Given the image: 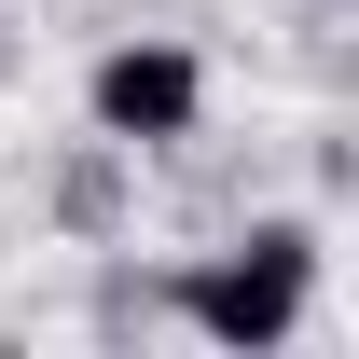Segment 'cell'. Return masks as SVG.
Returning <instances> with one entry per match:
<instances>
[{
  "instance_id": "obj_1",
  "label": "cell",
  "mask_w": 359,
  "mask_h": 359,
  "mask_svg": "<svg viewBox=\"0 0 359 359\" xmlns=\"http://www.w3.org/2000/svg\"><path fill=\"white\" fill-rule=\"evenodd\" d=\"M152 304H166L194 346H222V359L304 346V304H318V222H249L235 249H194Z\"/></svg>"
},
{
  "instance_id": "obj_3",
  "label": "cell",
  "mask_w": 359,
  "mask_h": 359,
  "mask_svg": "<svg viewBox=\"0 0 359 359\" xmlns=\"http://www.w3.org/2000/svg\"><path fill=\"white\" fill-rule=\"evenodd\" d=\"M125 166H138V152H111V138H97L83 166L55 180V222H69V235H111V208H125Z\"/></svg>"
},
{
  "instance_id": "obj_2",
  "label": "cell",
  "mask_w": 359,
  "mask_h": 359,
  "mask_svg": "<svg viewBox=\"0 0 359 359\" xmlns=\"http://www.w3.org/2000/svg\"><path fill=\"white\" fill-rule=\"evenodd\" d=\"M83 125L111 138V152H180V138L208 125V55L166 42V28L97 42V69H83Z\"/></svg>"
}]
</instances>
